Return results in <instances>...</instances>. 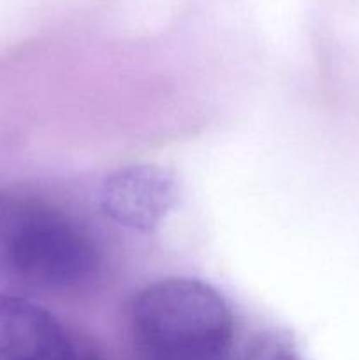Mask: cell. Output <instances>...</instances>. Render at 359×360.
Listing matches in <instances>:
<instances>
[{
  "instance_id": "cell-3",
  "label": "cell",
  "mask_w": 359,
  "mask_h": 360,
  "mask_svg": "<svg viewBox=\"0 0 359 360\" xmlns=\"http://www.w3.org/2000/svg\"><path fill=\"white\" fill-rule=\"evenodd\" d=\"M178 181L157 165H129L109 174L99 190V207L122 227L151 232L178 202Z\"/></svg>"
},
{
  "instance_id": "cell-1",
  "label": "cell",
  "mask_w": 359,
  "mask_h": 360,
  "mask_svg": "<svg viewBox=\"0 0 359 360\" xmlns=\"http://www.w3.org/2000/svg\"><path fill=\"white\" fill-rule=\"evenodd\" d=\"M130 336L144 360H232L236 322L211 285L164 278L134 299Z\"/></svg>"
},
{
  "instance_id": "cell-2",
  "label": "cell",
  "mask_w": 359,
  "mask_h": 360,
  "mask_svg": "<svg viewBox=\"0 0 359 360\" xmlns=\"http://www.w3.org/2000/svg\"><path fill=\"white\" fill-rule=\"evenodd\" d=\"M2 257L25 285L74 292L99 278L102 255L90 232L69 214L46 206L16 210L4 225Z\"/></svg>"
}]
</instances>
